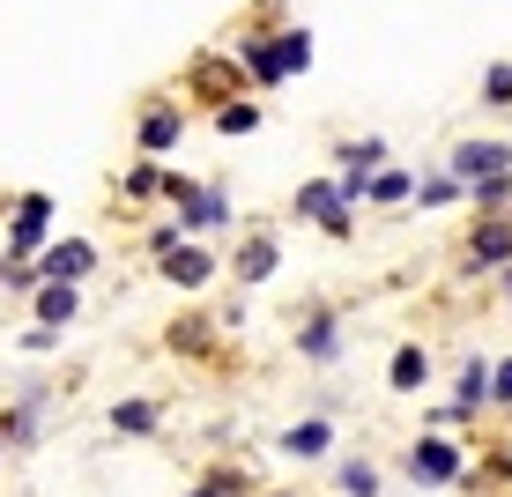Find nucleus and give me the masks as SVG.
<instances>
[{"label":"nucleus","mask_w":512,"mask_h":497,"mask_svg":"<svg viewBox=\"0 0 512 497\" xmlns=\"http://www.w3.org/2000/svg\"><path fill=\"white\" fill-rule=\"evenodd\" d=\"M461 475H468V453L453 446V438H416L409 446V483L446 490V483H461Z\"/></svg>","instance_id":"f257e3e1"},{"label":"nucleus","mask_w":512,"mask_h":497,"mask_svg":"<svg viewBox=\"0 0 512 497\" xmlns=\"http://www.w3.org/2000/svg\"><path fill=\"white\" fill-rule=\"evenodd\" d=\"M505 164H512V149H505V141H468V149H453V171H461V186H475V179H498Z\"/></svg>","instance_id":"f03ea898"},{"label":"nucleus","mask_w":512,"mask_h":497,"mask_svg":"<svg viewBox=\"0 0 512 497\" xmlns=\"http://www.w3.org/2000/svg\"><path fill=\"white\" fill-rule=\"evenodd\" d=\"M297 349H305V364H334V357H342V319H334V312H312L305 334H297Z\"/></svg>","instance_id":"7ed1b4c3"},{"label":"nucleus","mask_w":512,"mask_h":497,"mask_svg":"<svg viewBox=\"0 0 512 497\" xmlns=\"http://www.w3.org/2000/svg\"><path fill=\"white\" fill-rule=\"evenodd\" d=\"M45 223H52V201H45V193H30V201L15 208V230H8V245H15V253H38V245H45Z\"/></svg>","instance_id":"20e7f679"},{"label":"nucleus","mask_w":512,"mask_h":497,"mask_svg":"<svg viewBox=\"0 0 512 497\" xmlns=\"http://www.w3.org/2000/svg\"><path fill=\"white\" fill-rule=\"evenodd\" d=\"M505 260H512V223H483L468 245V268L483 275V268H505Z\"/></svg>","instance_id":"39448f33"},{"label":"nucleus","mask_w":512,"mask_h":497,"mask_svg":"<svg viewBox=\"0 0 512 497\" xmlns=\"http://www.w3.org/2000/svg\"><path fill=\"white\" fill-rule=\"evenodd\" d=\"M327 446H334V423H327V416L290 423V431H282V453H290V460H320Z\"/></svg>","instance_id":"423d86ee"},{"label":"nucleus","mask_w":512,"mask_h":497,"mask_svg":"<svg viewBox=\"0 0 512 497\" xmlns=\"http://www.w3.org/2000/svg\"><path fill=\"white\" fill-rule=\"evenodd\" d=\"M90 245H82V238H67V245H52V253H45V275L52 282H82V275H90Z\"/></svg>","instance_id":"0eeeda50"},{"label":"nucleus","mask_w":512,"mask_h":497,"mask_svg":"<svg viewBox=\"0 0 512 497\" xmlns=\"http://www.w3.org/2000/svg\"><path fill=\"white\" fill-rule=\"evenodd\" d=\"M423 379H431V357H423V349H401V357L386 364V386H394V394H416Z\"/></svg>","instance_id":"6e6552de"},{"label":"nucleus","mask_w":512,"mask_h":497,"mask_svg":"<svg viewBox=\"0 0 512 497\" xmlns=\"http://www.w3.org/2000/svg\"><path fill=\"white\" fill-rule=\"evenodd\" d=\"M156 423H164V408H156V401H119L112 408V431H127V438H149Z\"/></svg>","instance_id":"1a4fd4ad"},{"label":"nucleus","mask_w":512,"mask_h":497,"mask_svg":"<svg viewBox=\"0 0 512 497\" xmlns=\"http://www.w3.org/2000/svg\"><path fill=\"white\" fill-rule=\"evenodd\" d=\"M164 275L186 282V290H201V282H208V253H193V245H171V253H164Z\"/></svg>","instance_id":"9d476101"},{"label":"nucleus","mask_w":512,"mask_h":497,"mask_svg":"<svg viewBox=\"0 0 512 497\" xmlns=\"http://www.w3.org/2000/svg\"><path fill=\"white\" fill-rule=\"evenodd\" d=\"M75 305H82L75 282H52V290H38V319H45V327H67V319H75Z\"/></svg>","instance_id":"9b49d317"},{"label":"nucleus","mask_w":512,"mask_h":497,"mask_svg":"<svg viewBox=\"0 0 512 497\" xmlns=\"http://www.w3.org/2000/svg\"><path fill=\"white\" fill-rule=\"evenodd\" d=\"M334 490L342 497H379V468L372 460H342V468H334Z\"/></svg>","instance_id":"f8f14e48"},{"label":"nucleus","mask_w":512,"mask_h":497,"mask_svg":"<svg viewBox=\"0 0 512 497\" xmlns=\"http://www.w3.org/2000/svg\"><path fill=\"white\" fill-rule=\"evenodd\" d=\"M268 275H275V238H253L238 260V282H268Z\"/></svg>","instance_id":"ddd939ff"},{"label":"nucleus","mask_w":512,"mask_h":497,"mask_svg":"<svg viewBox=\"0 0 512 497\" xmlns=\"http://www.w3.org/2000/svg\"><path fill=\"white\" fill-rule=\"evenodd\" d=\"M141 141H149V149H171V141H179V112H149L141 119Z\"/></svg>","instance_id":"4468645a"},{"label":"nucleus","mask_w":512,"mask_h":497,"mask_svg":"<svg viewBox=\"0 0 512 497\" xmlns=\"http://www.w3.org/2000/svg\"><path fill=\"white\" fill-rule=\"evenodd\" d=\"M186 497H245V475L238 468H223V475H208L201 490H186Z\"/></svg>","instance_id":"2eb2a0df"},{"label":"nucleus","mask_w":512,"mask_h":497,"mask_svg":"<svg viewBox=\"0 0 512 497\" xmlns=\"http://www.w3.org/2000/svg\"><path fill=\"white\" fill-rule=\"evenodd\" d=\"M253 127H260L253 104H231V112H223V134H253Z\"/></svg>","instance_id":"dca6fc26"},{"label":"nucleus","mask_w":512,"mask_h":497,"mask_svg":"<svg viewBox=\"0 0 512 497\" xmlns=\"http://www.w3.org/2000/svg\"><path fill=\"white\" fill-rule=\"evenodd\" d=\"M364 186H372L379 201H401V193H409V171H386V179H364Z\"/></svg>","instance_id":"f3484780"},{"label":"nucleus","mask_w":512,"mask_h":497,"mask_svg":"<svg viewBox=\"0 0 512 497\" xmlns=\"http://www.w3.org/2000/svg\"><path fill=\"white\" fill-rule=\"evenodd\" d=\"M490 408H512V364L490 371Z\"/></svg>","instance_id":"a211bd4d"},{"label":"nucleus","mask_w":512,"mask_h":497,"mask_svg":"<svg viewBox=\"0 0 512 497\" xmlns=\"http://www.w3.org/2000/svg\"><path fill=\"white\" fill-rule=\"evenodd\" d=\"M156 186H171V179H164V171H156V164H141L134 179H127V193H156Z\"/></svg>","instance_id":"6ab92c4d"},{"label":"nucleus","mask_w":512,"mask_h":497,"mask_svg":"<svg viewBox=\"0 0 512 497\" xmlns=\"http://www.w3.org/2000/svg\"><path fill=\"white\" fill-rule=\"evenodd\" d=\"M490 97H498V104H512V67H498V75H490Z\"/></svg>","instance_id":"aec40b11"},{"label":"nucleus","mask_w":512,"mask_h":497,"mask_svg":"<svg viewBox=\"0 0 512 497\" xmlns=\"http://www.w3.org/2000/svg\"><path fill=\"white\" fill-rule=\"evenodd\" d=\"M505 297H512V275H505Z\"/></svg>","instance_id":"412c9836"},{"label":"nucleus","mask_w":512,"mask_h":497,"mask_svg":"<svg viewBox=\"0 0 512 497\" xmlns=\"http://www.w3.org/2000/svg\"><path fill=\"white\" fill-rule=\"evenodd\" d=\"M275 497H282V490H275Z\"/></svg>","instance_id":"4be33fe9"}]
</instances>
